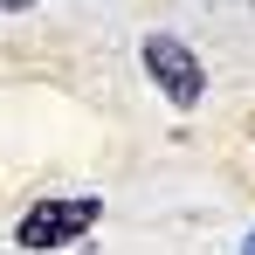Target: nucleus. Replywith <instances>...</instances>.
<instances>
[{"instance_id": "f257e3e1", "label": "nucleus", "mask_w": 255, "mask_h": 255, "mask_svg": "<svg viewBox=\"0 0 255 255\" xmlns=\"http://www.w3.org/2000/svg\"><path fill=\"white\" fill-rule=\"evenodd\" d=\"M145 69H152V83L166 90L179 111H193V104H200V90H207L200 55L179 42V35H145Z\"/></svg>"}, {"instance_id": "f03ea898", "label": "nucleus", "mask_w": 255, "mask_h": 255, "mask_svg": "<svg viewBox=\"0 0 255 255\" xmlns=\"http://www.w3.org/2000/svg\"><path fill=\"white\" fill-rule=\"evenodd\" d=\"M97 214H104V200H42V207L14 228V242H21V249H35V255H42V249H62L69 235L97 228Z\"/></svg>"}, {"instance_id": "7ed1b4c3", "label": "nucleus", "mask_w": 255, "mask_h": 255, "mask_svg": "<svg viewBox=\"0 0 255 255\" xmlns=\"http://www.w3.org/2000/svg\"><path fill=\"white\" fill-rule=\"evenodd\" d=\"M21 7H35V0H0V14H21Z\"/></svg>"}, {"instance_id": "20e7f679", "label": "nucleus", "mask_w": 255, "mask_h": 255, "mask_svg": "<svg viewBox=\"0 0 255 255\" xmlns=\"http://www.w3.org/2000/svg\"><path fill=\"white\" fill-rule=\"evenodd\" d=\"M249 255H255V235H249Z\"/></svg>"}]
</instances>
